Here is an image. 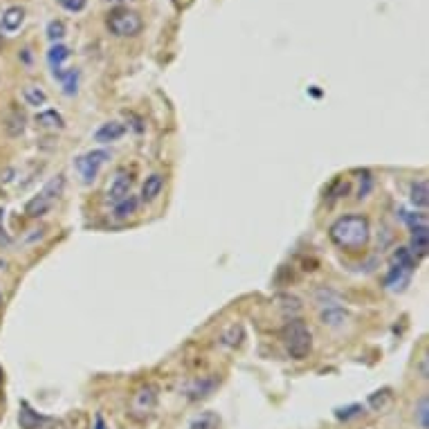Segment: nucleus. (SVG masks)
Listing matches in <instances>:
<instances>
[{
  "mask_svg": "<svg viewBox=\"0 0 429 429\" xmlns=\"http://www.w3.org/2000/svg\"><path fill=\"white\" fill-rule=\"evenodd\" d=\"M108 30L115 36H135L142 32V18L128 9H117L108 16Z\"/></svg>",
  "mask_w": 429,
  "mask_h": 429,
  "instance_id": "39448f33",
  "label": "nucleus"
},
{
  "mask_svg": "<svg viewBox=\"0 0 429 429\" xmlns=\"http://www.w3.org/2000/svg\"><path fill=\"white\" fill-rule=\"evenodd\" d=\"M409 200H412L414 207L425 209L429 204V184L427 180H418L412 184V191H409Z\"/></svg>",
  "mask_w": 429,
  "mask_h": 429,
  "instance_id": "4468645a",
  "label": "nucleus"
},
{
  "mask_svg": "<svg viewBox=\"0 0 429 429\" xmlns=\"http://www.w3.org/2000/svg\"><path fill=\"white\" fill-rule=\"evenodd\" d=\"M394 265L403 268L405 272H409V274L414 272V268H416V259H414L412 252H409V247H398V249L394 252Z\"/></svg>",
  "mask_w": 429,
  "mask_h": 429,
  "instance_id": "a211bd4d",
  "label": "nucleus"
},
{
  "mask_svg": "<svg viewBox=\"0 0 429 429\" xmlns=\"http://www.w3.org/2000/svg\"><path fill=\"white\" fill-rule=\"evenodd\" d=\"M162 189H164V175H162V173L148 175L144 186H142V200H144V202H153L157 195L162 193Z\"/></svg>",
  "mask_w": 429,
  "mask_h": 429,
  "instance_id": "9b49d317",
  "label": "nucleus"
},
{
  "mask_svg": "<svg viewBox=\"0 0 429 429\" xmlns=\"http://www.w3.org/2000/svg\"><path fill=\"white\" fill-rule=\"evenodd\" d=\"M95 429H108V427H106V423H104V418H101L99 414L95 416Z\"/></svg>",
  "mask_w": 429,
  "mask_h": 429,
  "instance_id": "cd10ccee",
  "label": "nucleus"
},
{
  "mask_svg": "<svg viewBox=\"0 0 429 429\" xmlns=\"http://www.w3.org/2000/svg\"><path fill=\"white\" fill-rule=\"evenodd\" d=\"M57 3L68 9V12H81L83 7H86V0H57Z\"/></svg>",
  "mask_w": 429,
  "mask_h": 429,
  "instance_id": "bb28decb",
  "label": "nucleus"
},
{
  "mask_svg": "<svg viewBox=\"0 0 429 429\" xmlns=\"http://www.w3.org/2000/svg\"><path fill=\"white\" fill-rule=\"evenodd\" d=\"M137 204H139V198H135V195H126L124 200H119L115 204V218L117 220H126L128 216H133V213L137 211Z\"/></svg>",
  "mask_w": 429,
  "mask_h": 429,
  "instance_id": "f3484780",
  "label": "nucleus"
},
{
  "mask_svg": "<svg viewBox=\"0 0 429 429\" xmlns=\"http://www.w3.org/2000/svg\"><path fill=\"white\" fill-rule=\"evenodd\" d=\"M329 236L342 249H362L371 236L369 220L365 216H358V213H349V216H342L333 222Z\"/></svg>",
  "mask_w": 429,
  "mask_h": 429,
  "instance_id": "f257e3e1",
  "label": "nucleus"
},
{
  "mask_svg": "<svg viewBox=\"0 0 429 429\" xmlns=\"http://www.w3.org/2000/svg\"><path fill=\"white\" fill-rule=\"evenodd\" d=\"M324 324H331V326H338L342 319H344V313L340 310V308H329L324 315H322Z\"/></svg>",
  "mask_w": 429,
  "mask_h": 429,
  "instance_id": "a878e982",
  "label": "nucleus"
},
{
  "mask_svg": "<svg viewBox=\"0 0 429 429\" xmlns=\"http://www.w3.org/2000/svg\"><path fill=\"white\" fill-rule=\"evenodd\" d=\"M65 189V178L63 175H57V178H52L48 184L43 186V189L34 195V198L25 204V213L32 218H39L43 213H48L52 209V204L59 200V195L63 193Z\"/></svg>",
  "mask_w": 429,
  "mask_h": 429,
  "instance_id": "7ed1b4c3",
  "label": "nucleus"
},
{
  "mask_svg": "<svg viewBox=\"0 0 429 429\" xmlns=\"http://www.w3.org/2000/svg\"><path fill=\"white\" fill-rule=\"evenodd\" d=\"M23 97H25L27 104L34 106V108H39V106L45 104V101H48V95H45L43 88H39V86H25L23 88Z\"/></svg>",
  "mask_w": 429,
  "mask_h": 429,
  "instance_id": "6ab92c4d",
  "label": "nucleus"
},
{
  "mask_svg": "<svg viewBox=\"0 0 429 429\" xmlns=\"http://www.w3.org/2000/svg\"><path fill=\"white\" fill-rule=\"evenodd\" d=\"M0 306H3V295H0Z\"/></svg>",
  "mask_w": 429,
  "mask_h": 429,
  "instance_id": "7c9ffc66",
  "label": "nucleus"
},
{
  "mask_svg": "<svg viewBox=\"0 0 429 429\" xmlns=\"http://www.w3.org/2000/svg\"><path fill=\"white\" fill-rule=\"evenodd\" d=\"M108 157H110V153L104 151V148H97V151H90V153H86V155H79L77 162H74V166L79 169L83 182H92V180H95L99 169L108 162Z\"/></svg>",
  "mask_w": 429,
  "mask_h": 429,
  "instance_id": "423d86ee",
  "label": "nucleus"
},
{
  "mask_svg": "<svg viewBox=\"0 0 429 429\" xmlns=\"http://www.w3.org/2000/svg\"><path fill=\"white\" fill-rule=\"evenodd\" d=\"M25 130V115L21 113V110H14L12 117L7 119V133L12 137H18Z\"/></svg>",
  "mask_w": 429,
  "mask_h": 429,
  "instance_id": "aec40b11",
  "label": "nucleus"
},
{
  "mask_svg": "<svg viewBox=\"0 0 429 429\" xmlns=\"http://www.w3.org/2000/svg\"><path fill=\"white\" fill-rule=\"evenodd\" d=\"M130 184H133V178H130V173L124 171V169H119L115 173V178L110 180L108 184V191H106V200L110 204H117L119 200H124L126 195L130 193Z\"/></svg>",
  "mask_w": 429,
  "mask_h": 429,
  "instance_id": "0eeeda50",
  "label": "nucleus"
},
{
  "mask_svg": "<svg viewBox=\"0 0 429 429\" xmlns=\"http://www.w3.org/2000/svg\"><path fill=\"white\" fill-rule=\"evenodd\" d=\"M155 407H157V389L153 385H142L139 389L133 391V396H130L128 414H130V418H135V421L142 423L153 416Z\"/></svg>",
  "mask_w": 429,
  "mask_h": 429,
  "instance_id": "20e7f679",
  "label": "nucleus"
},
{
  "mask_svg": "<svg viewBox=\"0 0 429 429\" xmlns=\"http://www.w3.org/2000/svg\"><path fill=\"white\" fill-rule=\"evenodd\" d=\"M70 59V50L65 48V45H52L50 48V52H48V65H50V70H52V74H54V79H63V74L68 72L63 68V63Z\"/></svg>",
  "mask_w": 429,
  "mask_h": 429,
  "instance_id": "6e6552de",
  "label": "nucleus"
},
{
  "mask_svg": "<svg viewBox=\"0 0 429 429\" xmlns=\"http://www.w3.org/2000/svg\"><path fill=\"white\" fill-rule=\"evenodd\" d=\"M104 3H113V5H122V3H128V0H104Z\"/></svg>",
  "mask_w": 429,
  "mask_h": 429,
  "instance_id": "c85d7f7f",
  "label": "nucleus"
},
{
  "mask_svg": "<svg viewBox=\"0 0 429 429\" xmlns=\"http://www.w3.org/2000/svg\"><path fill=\"white\" fill-rule=\"evenodd\" d=\"M429 249V227L427 225H421V227H412V247L409 252H416V254L425 256Z\"/></svg>",
  "mask_w": 429,
  "mask_h": 429,
  "instance_id": "ddd939ff",
  "label": "nucleus"
},
{
  "mask_svg": "<svg viewBox=\"0 0 429 429\" xmlns=\"http://www.w3.org/2000/svg\"><path fill=\"white\" fill-rule=\"evenodd\" d=\"M63 90H65V95H74L77 92V83H79V72L77 70H68L63 74Z\"/></svg>",
  "mask_w": 429,
  "mask_h": 429,
  "instance_id": "5701e85b",
  "label": "nucleus"
},
{
  "mask_svg": "<svg viewBox=\"0 0 429 429\" xmlns=\"http://www.w3.org/2000/svg\"><path fill=\"white\" fill-rule=\"evenodd\" d=\"M416 421L421 429H429V398L427 396H421V400H418Z\"/></svg>",
  "mask_w": 429,
  "mask_h": 429,
  "instance_id": "412c9836",
  "label": "nucleus"
},
{
  "mask_svg": "<svg viewBox=\"0 0 429 429\" xmlns=\"http://www.w3.org/2000/svg\"><path fill=\"white\" fill-rule=\"evenodd\" d=\"M126 133V128L124 124H119V122H106V124H101L97 128V133H95V139L101 144H108V142H117L119 137H122Z\"/></svg>",
  "mask_w": 429,
  "mask_h": 429,
  "instance_id": "9d476101",
  "label": "nucleus"
},
{
  "mask_svg": "<svg viewBox=\"0 0 429 429\" xmlns=\"http://www.w3.org/2000/svg\"><path fill=\"white\" fill-rule=\"evenodd\" d=\"M423 378H427V358L423 360Z\"/></svg>",
  "mask_w": 429,
  "mask_h": 429,
  "instance_id": "c756f323",
  "label": "nucleus"
},
{
  "mask_svg": "<svg viewBox=\"0 0 429 429\" xmlns=\"http://www.w3.org/2000/svg\"><path fill=\"white\" fill-rule=\"evenodd\" d=\"M18 423H21L23 429H39L41 425L48 423V418L41 416V414H36L34 409L23 400V403H21V412H18Z\"/></svg>",
  "mask_w": 429,
  "mask_h": 429,
  "instance_id": "1a4fd4ad",
  "label": "nucleus"
},
{
  "mask_svg": "<svg viewBox=\"0 0 429 429\" xmlns=\"http://www.w3.org/2000/svg\"><path fill=\"white\" fill-rule=\"evenodd\" d=\"M389 400H391V391L389 389L376 391V394H371V398H369V407H373L376 412H380V409L387 407Z\"/></svg>",
  "mask_w": 429,
  "mask_h": 429,
  "instance_id": "4be33fe9",
  "label": "nucleus"
},
{
  "mask_svg": "<svg viewBox=\"0 0 429 429\" xmlns=\"http://www.w3.org/2000/svg\"><path fill=\"white\" fill-rule=\"evenodd\" d=\"M0 378H3V373H0Z\"/></svg>",
  "mask_w": 429,
  "mask_h": 429,
  "instance_id": "473e14b6",
  "label": "nucleus"
},
{
  "mask_svg": "<svg viewBox=\"0 0 429 429\" xmlns=\"http://www.w3.org/2000/svg\"><path fill=\"white\" fill-rule=\"evenodd\" d=\"M186 429H220V416L216 412H202L193 418Z\"/></svg>",
  "mask_w": 429,
  "mask_h": 429,
  "instance_id": "dca6fc26",
  "label": "nucleus"
},
{
  "mask_svg": "<svg viewBox=\"0 0 429 429\" xmlns=\"http://www.w3.org/2000/svg\"><path fill=\"white\" fill-rule=\"evenodd\" d=\"M36 124H39L41 128H48V130H61L65 126L63 117L54 108H48V110H43V113L36 115Z\"/></svg>",
  "mask_w": 429,
  "mask_h": 429,
  "instance_id": "2eb2a0df",
  "label": "nucleus"
},
{
  "mask_svg": "<svg viewBox=\"0 0 429 429\" xmlns=\"http://www.w3.org/2000/svg\"><path fill=\"white\" fill-rule=\"evenodd\" d=\"M283 344L292 360H306L313 349V335L308 324L301 319H290L283 329Z\"/></svg>",
  "mask_w": 429,
  "mask_h": 429,
  "instance_id": "f03ea898",
  "label": "nucleus"
},
{
  "mask_svg": "<svg viewBox=\"0 0 429 429\" xmlns=\"http://www.w3.org/2000/svg\"><path fill=\"white\" fill-rule=\"evenodd\" d=\"M65 36V25L61 21H52L48 25V39L50 41H61Z\"/></svg>",
  "mask_w": 429,
  "mask_h": 429,
  "instance_id": "393cba45",
  "label": "nucleus"
},
{
  "mask_svg": "<svg viewBox=\"0 0 429 429\" xmlns=\"http://www.w3.org/2000/svg\"><path fill=\"white\" fill-rule=\"evenodd\" d=\"M365 409H362V405H349V407H342V409H335V418L338 421H351V418L360 416Z\"/></svg>",
  "mask_w": 429,
  "mask_h": 429,
  "instance_id": "b1692460",
  "label": "nucleus"
},
{
  "mask_svg": "<svg viewBox=\"0 0 429 429\" xmlns=\"http://www.w3.org/2000/svg\"><path fill=\"white\" fill-rule=\"evenodd\" d=\"M25 21V9L23 7H9L7 12L3 14V30L7 34H14L16 30H21V25Z\"/></svg>",
  "mask_w": 429,
  "mask_h": 429,
  "instance_id": "f8f14e48",
  "label": "nucleus"
},
{
  "mask_svg": "<svg viewBox=\"0 0 429 429\" xmlns=\"http://www.w3.org/2000/svg\"><path fill=\"white\" fill-rule=\"evenodd\" d=\"M3 213H5V211H3V209H0V216H3Z\"/></svg>",
  "mask_w": 429,
  "mask_h": 429,
  "instance_id": "2f4dec72",
  "label": "nucleus"
}]
</instances>
